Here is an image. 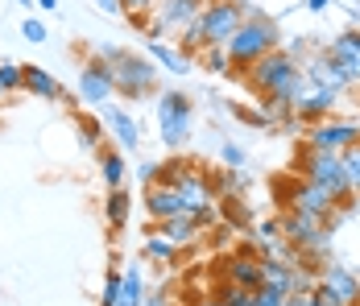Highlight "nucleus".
Returning a JSON list of instances; mask_svg holds the SVG:
<instances>
[{"label": "nucleus", "mask_w": 360, "mask_h": 306, "mask_svg": "<svg viewBox=\"0 0 360 306\" xmlns=\"http://www.w3.org/2000/svg\"><path fill=\"white\" fill-rule=\"evenodd\" d=\"M203 0H158L149 8V25H145V37L149 42H162L166 34H182L195 17H199Z\"/></svg>", "instance_id": "obj_5"}, {"label": "nucleus", "mask_w": 360, "mask_h": 306, "mask_svg": "<svg viewBox=\"0 0 360 306\" xmlns=\"http://www.w3.org/2000/svg\"><path fill=\"white\" fill-rule=\"evenodd\" d=\"M219 158H224L228 166H245V149H240V145H232V141L219 149Z\"/></svg>", "instance_id": "obj_34"}, {"label": "nucleus", "mask_w": 360, "mask_h": 306, "mask_svg": "<svg viewBox=\"0 0 360 306\" xmlns=\"http://www.w3.org/2000/svg\"><path fill=\"white\" fill-rule=\"evenodd\" d=\"M315 281L327 286V290H331L344 306H360V277L352 269H344V265H327V269H319Z\"/></svg>", "instance_id": "obj_14"}, {"label": "nucleus", "mask_w": 360, "mask_h": 306, "mask_svg": "<svg viewBox=\"0 0 360 306\" xmlns=\"http://www.w3.org/2000/svg\"><path fill=\"white\" fill-rule=\"evenodd\" d=\"M116 302H120V273L112 269L104 277V298H100V306H116Z\"/></svg>", "instance_id": "obj_31"}, {"label": "nucleus", "mask_w": 360, "mask_h": 306, "mask_svg": "<svg viewBox=\"0 0 360 306\" xmlns=\"http://www.w3.org/2000/svg\"><path fill=\"white\" fill-rule=\"evenodd\" d=\"M162 178V162H141V182L145 186H153Z\"/></svg>", "instance_id": "obj_36"}, {"label": "nucleus", "mask_w": 360, "mask_h": 306, "mask_svg": "<svg viewBox=\"0 0 360 306\" xmlns=\"http://www.w3.org/2000/svg\"><path fill=\"white\" fill-rule=\"evenodd\" d=\"M0 96H4V87H0Z\"/></svg>", "instance_id": "obj_44"}, {"label": "nucleus", "mask_w": 360, "mask_h": 306, "mask_svg": "<svg viewBox=\"0 0 360 306\" xmlns=\"http://www.w3.org/2000/svg\"><path fill=\"white\" fill-rule=\"evenodd\" d=\"M112 96H116V87H112L108 63H104L100 54H91V58L83 63V70H79V100L100 108V103H108Z\"/></svg>", "instance_id": "obj_7"}, {"label": "nucleus", "mask_w": 360, "mask_h": 306, "mask_svg": "<svg viewBox=\"0 0 360 306\" xmlns=\"http://www.w3.org/2000/svg\"><path fill=\"white\" fill-rule=\"evenodd\" d=\"M286 306H315V302H311V294H290Z\"/></svg>", "instance_id": "obj_39"}, {"label": "nucleus", "mask_w": 360, "mask_h": 306, "mask_svg": "<svg viewBox=\"0 0 360 306\" xmlns=\"http://www.w3.org/2000/svg\"><path fill=\"white\" fill-rule=\"evenodd\" d=\"M162 178L170 186H179V195H182V203H186L191 215L216 207V186H212V178L203 170H195V162H166L162 166Z\"/></svg>", "instance_id": "obj_4"}, {"label": "nucleus", "mask_w": 360, "mask_h": 306, "mask_svg": "<svg viewBox=\"0 0 360 306\" xmlns=\"http://www.w3.org/2000/svg\"><path fill=\"white\" fill-rule=\"evenodd\" d=\"M96 153H100V174H104L108 191H116V186H124V158H120L116 149H108V145H100Z\"/></svg>", "instance_id": "obj_21"}, {"label": "nucleus", "mask_w": 360, "mask_h": 306, "mask_svg": "<svg viewBox=\"0 0 360 306\" xmlns=\"http://www.w3.org/2000/svg\"><path fill=\"white\" fill-rule=\"evenodd\" d=\"M17 4H25V8H34V0H17Z\"/></svg>", "instance_id": "obj_43"}, {"label": "nucleus", "mask_w": 360, "mask_h": 306, "mask_svg": "<svg viewBox=\"0 0 360 306\" xmlns=\"http://www.w3.org/2000/svg\"><path fill=\"white\" fill-rule=\"evenodd\" d=\"M21 34H25V42H34V46H37V42H46V37H50V34H46V25H41L37 17H25V25H21Z\"/></svg>", "instance_id": "obj_32"}, {"label": "nucleus", "mask_w": 360, "mask_h": 306, "mask_svg": "<svg viewBox=\"0 0 360 306\" xmlns=\"http://www.w3.org/2000/svg\"><path fill=\"white\" fill-rule=\"evenodd\" d=\"M294 170L302 174V178H311V182H319L323 191H331V199H335L340 207L356 199L352 186H348V174H344L340 153H327V149H315V145H302L298 158H294Z\"/></svg>", "instance_id": "obj_3"}, {"label": "nucleus", "mask_w": 360, "mask_h": 306, "mask_svg": "<svg viewBox=\"0 0 360 306\" xmlns=\"http://www.w3.org/2000/svg\"><path fill=\"white\" fill-rule=\"evenodd\" d=\"M199 306H219V302H216V298H207V302H199Z\"/></svg>", "instance_id": "obj_42"}, {"label": "nucleus", "mask_w": 360, "mask_h": 306, "mask_svg": "<svg viewBox=\"0 0 360 306\" xmlns=\"http://www.w3.org/2000/svg\"><path fill=\"white\" fill-rule=\"evenodd\" d=\"M96 8L108 13V17H116V13H120V0H96Z\"/></svg>", "instance_id": "obj_37"}, {"label": "nucleus", "mask_w": 360, "mask_h": 306, "mask_svg": "<svg viewBox=\"0 0 360 306\" xmlns=\"http://www.w3.org/2000/svg\"><path fill=\"white\" fill-rule=\"evenodd\" d=\"M112 70V87L116 96L124 100H145L158 91V63L149 54H133V50H120V46H100L96 50Z\"/></svg>", "instance_id": "obj_1"}, {"label": "nucleus", "mask_w": 360, "mask_h": 306, "mask_svg": "<svg viewBox=\"0 0 360 306\" xmlns=\"http://www.w3.org/2000/svg\"><path fill=\"white\" fill-rule=\"evenodd\" d=\"M335 100H340L335 91H327V87H319V83H307V87H302V96L294 100V108H290V112H294L298 120H311V125H319V120H327V116H331Z\"/></svg>", "instance_id": "obj_12"}, {"label": "nucleus", "mask_w": 360, "mask_h": 306, "mask_svg": "<svg viewBox=\"0 0 360 306\" xmlns=\"http://www.w3.org/2000/svg\"><path fill=\"white\" fill-rule=\"evenodd\" d=\"M290 294H282V290H274V286H257L252 290V306H286Z\"/></svg>", "instance_id": "obj_29"}, {"label": "nucleus", "mask_w": 360, "mask_h": 306, "mask_svg": "<svg viewBox=\"0 0 360 306\" xmlns=\"http://www.w3.org/2000/svg\"><path fill=\"white\" fill-rule=\"evenodd\" d=\"M311 302H315V306H344L331 290H327V286H319V281H315V290H311Z\"/></svg>", "instance_id": "obj_33"}, {"label": "nucleus", "mask_w": 360, "mask_h": 306, "mask_svg": "<svg viewBox=\"0 0 360 306\" xmlns=\"http://www.w3.org/2000/svg\"><path fill=\"white\" fill-rule=\"evenodd\" d=\"M79 136H83V145H87V149H100V141H104L100 116H79Z\"/></svg>", "instance_id": "obj_28"}, {"label": "nucleus", "mask_w": 360, "mask_h": 306, "mask_svg": "<svg viewBox=\"0 0 360 306\" xmlns=\"http://www.w3.org/2000/svg\"><path fill=\"white\" fill-rule=\"evenodd\" d=\"M195 58L203 63V70H212V75H224V70H232V63H228V46H203Z\"/></svg>", "instance_id": "obj_25"}, {"label": "nucleus", "mask_w": 360, "mask_h": 306, "mask_svg": "<svg viewBox=\"0 0 360 306\" xmlns=\"http://www.w3.org/2000/svg\"><path fill=\"white\" fill-rule=\"evenodd\" d=\"M191 120H195V108L182 91H162L158 96V129L166 145H182L191 133Z\"/></svg>", "instance_id": "obj_6"}, {"label": "nucleus", "mask_w": 360, "mask_h": 306, "mask_svg": "<svg viewBox=\"0 0 360 306\" xmlns=\"http://www.w3.org/2000/svg\"><path fill=\"white\" fill-rule=\"evenodd\" d=\"M145 211H149L153 224L174 219V215H191L186 203H182V195H179V186H170L166 178H158L153 186H145Z\"/></svg>", "instance_id": "obj_11"}, {"label": "nucleus", "mask_w": 360, "mask_h": 306, "mask_svg": "<svg viewBox=\"0 0 360 306\" xmlns=\"http://www.w3.org/2000/svg\"><path fill=\"white\" fill-rule=\"evenodd\" d=\"M340 162H344V174H348L352 195H360V141H356V145H348V149L340 153Z\"/></svg>", "instance_id": "obj_27"}, {"label": "nucleus", "mask_w": 360, "mask_h": 306, "mask_svg": "<svg viewBox=\"0 0 360 306\" xmlns=\"http://www.w3.org/2000/svg\"><path fill=\"white\" fill-rule=\"evenodd\" d=\"M282 236H286V244L311 248V253H319L327 244L323 219H319V215H307V211H290L286 219H282Z\"/></svg>", "instance_id": "obj_9"}, {"label": "nucleus", "mask_w": 360, "mask_h": 306, "mask_svg": "<svg viewBox=\"0 0 360 306\" xmlns=\"http://www.w3.org/2000/svg\"><path fill=\"white\" fill-rule=\"evenodd\" d=\"M141 306H170V302H166V290H162V294H145Z\"/></svg>", "instance_id": "obj_38"}, {"label": "nucleus", "mask_w": 360, "mask_h": 306, "mask_svg": "<svg viewBox=\"0 0 360 306\" xmlns=\"http://www.w3.org/2000/svg\"><path fill=\"white\" fill-rule=\"evenodd\" d=\"M327 4H331V0H307V8H311V13H323Z\"/></svg>", "instance_id": "obj_40"}, {"label": "nucleus", "mask_w": 360, "mask_h": 306, "mask_svg": "<svg viewBox=\"0 0 360 306\" xmlns=\"http://www.w3.org/2000/svg\"><path fill=\"white\" fill-rule=\"evenodd\" d=\"M141 253H145V261H153V265H162V269L179 261V248H174L166 236H158V232H149V240H145Z\"/></svg>", "instance_id": "obj_22"}, {"label": "nucleus", "mask_w": 360, "mask_h": 306, "mask_svg": "<svg viewBox=\"0 0 360 306\" xmlns=\"http://www.w3.org/2000/svg\"><path fill=\"white\" fill-rule=\"evenodd\" d=\"M0 87H4V96L21 91V63H0Z\"/></svg>", "instance_id": "obj_30"}, {"label": "nucleus", "mask_w": 360, "mask_h": 306, "mask_svg": "<svg viewBox=\"0 0 360 306\" xmlns=\"http://www.w3.org/2000/svg\"><path fill=\"white\" fill-rule=\"evenodd\" d=\"M356 141H360V125H352V120H319V125L307 133V145L327 149V153H344V149L356 145Z\"/></svg>", "instance_id": "obj_10"}, {"label": "nucleus", "mask_w": 360, "mask_h": 306, "mask_svg": "<svg viewBox=\"0 0 360 306\" xmlns=\"http://www.w3.org/2000/svg\"><path fill=\"white\" fill-rule=\"evenodd\" d=\"M290 207H294V211H307V215H319V219H327V215H331L340 203L331 199V191H323L319 182L302 178V182L290 191Z\"/></svg>", "instance_id": "obj_13"}, {"label": "nucleus", "mask_w": 360, "mask_h": 306, "mask_svg": "<svg viewBox=\"0 0 360 306\" xmlns=\"http://www.w3.org/2000/svg\"><path fill=\"white\" fill-rule=\"evenodd\" d=\"M21 91H30L34 100H58L63 96V83L46 67H21Z\"/></svg>", "instance_id": "obj_18"}, {"label": "nucleus", "mask_w": 360, "mask_h": 306, "mask_svg": "<svg viewBox=\"0 0 360 306\" xmlns=\"http://www.w3.org/2000/svg\"><path fill=\"white\" fill-rule=\"evenodd\" d=\"M149 58L158 67H166L170 75H191V67H195V58H186L179 46H170V42H149Z\"/></svg>", "instance_id": "obj_20"}, {"label": "nucleus", "mask_w": 360, "mask_h": 306, "mask_svg": "<svg viewBox=\"0 0 360 306\" xmlns=\"http://www.w3.org/2000/svg\"><path fill=\"white\" fill-rule=\"evenodd\" d=\"M37 8H41V13H54V8H58V0H37Z\"/></svg>", "instance_id": "obj_41"}, {"label": "nucleus", "mask_w": 360, "mask_h": 306, "mask_svg": "<svg viewBox=\"0 0 360 306\" xmlns=\"http://www.w3.org/2000/svg\"><path fill=\"white\" fill-rule=\"evenodd\" d=\"M302 75H307L311 83L327 87V91H335V96H340V91H352V87L360 83L356 75L344 67V63H335V58H331L327 50H319V54H315V58L307 63V70H302Z\"/></svg>", "instance_id": "obj_8"}, {"label": "nucleus", "mask_w": 360, "mask_h": 306, "mask_svg": "<svg viewBox=\"0 0 360 306\" xmlns=\"http://www.w3.org/2000/svg\"><path fill=\"white\" fill-rule=\"evenodd\" d=\"M129 207H133V195H129L124 186L108 191V207H104V211H108V224L116 228V232H120V228L129 224Z\"/></svg>", "instance_id": "obj_24"}, {"label": "nucleus", "mask_w": 360, "mask_h": 306, "mask_svg": "<svg viewBox=\"0 0 360 306\" xmlns=\"http://www.w3.org/2000/svg\"><path fill=\"white\" fill-rule=\"evenodd\" d=\"M228 281L232 286H245V290H257L261 286V257L252 253V248H236L232 257H228Z\"/></svg>", "instance_id": "obj_15"}, {"label": "nucleus", "mask_w": 360, "mask_h": 306, "mask_svg": "<svg viewBox=\"0 0 360 306\" xmlns=\"http://www.w3.org/2000/svg\"><path fill=\"white\" fill-rule=\"evenodd\" d=\"M145 302V281H141V269L133 265V269L120 273V302L116 306H141Z\"/></svg>", "instance_id": "obj_23"}, {"label": "nucleus", "mask_w": 360, "mask_h": 306, "mask_svg": "<svg viewBox=\"0 0 360 306\" xmlns=\"http://www.w3.org/2000/svg\"><path fill=\"white\" fill-rule=\"evenodd\" d=\"M224 46H228V63H232V70L245 75L257 58H265L269 50H278V21L261 17L252 4H245V21H240V30L228 37Z\"/></svg>", "instance_id": "obj_2"}, {"label": "nucleus", "mask_w": 360, "mask_h": 306, "mask_svg": "<svg viewBox=\"0 0 360 306\" xmlns=\"http://www.w3.org/2000/svg\"><path fill=\"white\" fill-rule=\"evenodd\" d=\"M153 4H158V0H120V13H129V17H133V13H149Z\"/></svg>", "instance_id": "obj_35"}, {"label": "nucleus", "mask_w": 360, "mask_h": 306, "mask_svg": "<svg viewBox=\"0 0 360 306\" xmlns=\"http://www.w3.org/2000/svg\"><path fill=\"white\" fill-rule=\"evenodd\" d=\"M327 54H331L335 63H344V67H348V70L360 79V30L335 34L331 42H327Z\"/></svg>", "instance_id": "obj_19"}, {"label": "nucleus", "mask_w": 360, "mask_h": 306, "mask_svg": "<svg viewBox=\"0 0 360 306\" xmlns=\"http://www.w3.org/2000/svg\"><path fill=\"white\" fill-rule=\"evenodd\" d=\"M100 116H104V125H108L116 141L124 145V149H137V141H141V125L124 112V108H112V103H100Z\"/></svg>", "instance_id": "obj_17"}, {"label": "nucleus", "mask_w": 360, "mask_h": 306, "mask_svg": "<svg viewBox=\"0 0 360 306\" xmlns=\"http://www.w3.org/2000/svg\"><path fill=\"white\" fill-rule=\"evenodd\" d=\"M216 302L219 306H252V290H245V286H232V281H224L216 290Z\"/></svg>", "instance_id": "obj_26"}, {"label": "nucleus", "mask_w": 360, "mask_h": 306, "mask_svg": "<svg viewBox=\"0 0 360 306\" xmlns=\"http://www.w3.org/2000/svg\"><path fill=\"white\" fill-rule=\"evenodd\" d=\"M149 232H158V236H166L174 248H186V244H195L199 232H203V224L195 219V215H174V219H162V224H153Z\"/></svg>", "instance_id": "obj_16"}]
</instances>
